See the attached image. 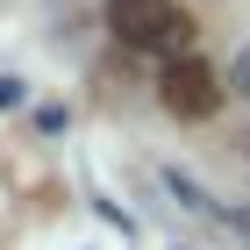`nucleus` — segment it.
I'll list each match as a JSON object with an SVG mask.
<instances>
[{
	"label": "nucleus",
	"mask_w": 250,
	"mask_h": 250,
	"mask_svg": "<svg viewBox=\"0 0 250 250\" xmlns=\"http://www.w3.org/2000/svg\"><path fill=\"white\" fill-rule=\"evenodd\" d=\"M107 29L129 50H179L193 36V15L179 0H107Z\"/></svg>",
	"instance_id": "nucleus-1"
},
{
	"label": "nucleus",
	"mask_w": 250,
	"mask_h": 250,
	"mask_svg": "<svg viewBox=\"0 0 250 250\" xmlns=\"http://www.w3.org/2000/svg\"><path fill=\"white\" fill-rule=\"evenodd\" d=\"M157 100H165V115H179V122H208V115H222V79H214V64L179 58L172 72L157 79Z\"/></svg>",
	"instance_id": "nucleus-2"
},
{
	"label": "nucleus",
	"mask_w": 250,
	"mask_h": 250,
	"mask_svg": "<svg viewBox=\"0 0 250 250\" xmlns=\"http://www.w3.org/2000/svg\"><path fill=\"white\" fill-rule=\"evenodd\" d=\"M236 93H250V50L236 58Z\"/></svg>",
	"instance_id": "nucleus-3"
}]
</instances>
